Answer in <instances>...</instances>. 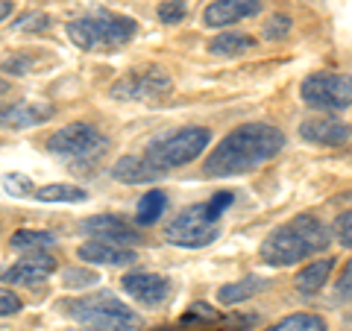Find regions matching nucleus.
<instances>
[{
    "instance_id": "obj_24",
    "label": "nucleus",
    "mask_w": 352,
    "mask_h": 331,
    "mask_svg": "<svg viewBox=\"0 0 352 331\" xmlns=\"http://www.w3.org/2000/svg\"><path fill=\"white\" fill-rule=\"evenodd\" d=\"M32 194L41 203H85L88 200V194L76 185H44V187H36Z\"/></svg>"
},
{
    "instance_id": "obj_25",
    "label": "nucleus",
    "mask_w": 352,
    "mask_h": 331,
    "mask_svg": "<svg viewBox=\"0 0 352 331\" xmlns=\"http://www.w3.org/2000/svg\"><path fill=\"white\" fill-rule=\"evenodd\" d=\"M291 30H294V21L288 15H270L267 21H264V27H261V36L267 38V41H282V38H288L291 36Z\"/></svg>"
},
{
    "instance_id": "obj_37",
    "label": "nucleus",
    "mask_w": 352,
    "mask_h": 331,
    "mask_svg": "<svg viewBox=\"0 0 352 331\" xmlns=\"http://www.w3.org/2000/svg\"><path fill=\"white\" fill-rule=\"evenodd\" d=\"M6 88H9V85H6V80H0V94H6Z\"/></svg>"
},
{
    "instance_id": "obj_3",
    "label": "nucleus",
    "mask_w": 352,
    "mask_h": 331,
    "mask_svg": "<svg viewBox=\"0 0 352 331\" xmlns=\"http://www.w3.org/2000/svg\"><path fill=\"white\" fill-rule=\"evenodd\" d=\"M62 314L94 331H138L141 317L112 293H91L59 302Z\"/></svg>"
},
{
    "instance_id": "obj_9",
    "label": "nucleus",
    "mask_w": 352,
    "mask_h": 331,
    "mask_svg": "<svg viewBox=\"0 0 352 331\" xmlns=\"http://www.w3.org/2000/svg\"><path fill=\"white\" fill-rule=\"evenodd\" d=\"M173 91V80L164 68H141V71H129L112 85L115 100H162Z\"/></svg>"
},
{
    "instance_id": "obj_6",
    "label": "nucleus",
    "mask_w": 352,
    "mask_h": 331,
    "mask_svg": "<svg viewBox=\"0 0 352 331\" xmlns=\"http://www.w3.org/2000/svg\"><path fill=\"white\" fill-rule=\"evenodd\" d=\"M47 150L59 159H68L74 164H85V161H94L103 156L109 150V138L94 124H82L80 120V124H68L59 132H53L47 138Z\"/></svg>"
},
{
    "instance_id": "obj_10",
    "label": "nucleus",
    "mask_w": 352,
    "mask_h": 331,
    "mask_svg": "<svg viewBox=\"0 0 352 331\" xmlns=\"http://www.w3.org/2000/svg\"><path fill=\"white\" fill-rule=\"evenodd\" d=\"M120 284H124V293L129 299H135L138 305H147V308H159L173 296L170 279L159 273H126Z\"/></svg>"
},
{
    "instance_id": "obj_20",
    "label": "nucleus",
    "mask_w": 352,
    "mask_h": 331,
    "mask_svg": "<svg viewBox=\"0 0 352 331\" xmlns=\"http://www.w3.org/2000/svg\"><path fill=\"white\" fill-rule=\"evenodd\" d=\"M256 47V38L252 36H244V32H220L208 41V53L212 56H241Z\"/></svg>"
},
{
    "instance_id": "obj_18",
    "label": "nucleus",
    "mask_w": 352,
    "mask_h": 331,
    "mask_svg": "<svg viewBox=\"0 0 352 331\" xmlns=\"http://www.w3.org/2000/svg\"><path fill=\"white\" fill-rule=\"evenodd\" d=\"M335 270V258H320V261H311L308 267H302L300 273H296V290L300 293H317L323 290V284L329 282V275H332Z\"/></svg>"
},
{
    "instance_id": "obj_29",
    "label": "nucleus",
    "mask_w": 352,
    "mask_h": 331,
    "mask_svg": "<svg viewBox=\"0 0 352 331\" xmlns=\"http://www.w3.org/2000/svg\"><path fill=\"white\" fill-rule=\"evenodd\" d=\"M335 240H338L340 247L352 249V208L335 220Z\"/></svg>"
},
{
    "instance_id": "obj_13",
    "label": "nucleus",
    "mask_w": 352,
    "mask_h": 331,
    "mask_svg": "<svg viewBox=\"0 0 352 331\" xmlns=\"http://www.w3.org/2000/svg\"><path fill=\"white\" fill-rule=\"evenodd\" d=\"M261 0H214L206 6L203 24L206 27H232L238 21H247L261 12Z\"/></svg>"
},
{
    "instance_id": "obj_31",
    "label": "nucleus",
    "mask_w": 352,
    "mask_h": 331,
    "mask_svg": "<svg viewBox=\"0 0 352 331\" xmlns=\"http://www.w3.org/2000/svg\"><path fill=\"white\" fill-rule=\"evenodd\" d=\"M97 284V273L91 270H68L65 273V288H88Z\"/></svg>"
},
{
    "instance_id": "obj_7",
    "label": "nucleus",
    "mask_w": 352,
    "mask_h": 331,
    "mask_svg": "<svg viewBox=\"0 0 352 331\" xmlns=\"http://www.w3.org/2000/svg\"><path fill=\"white\" fill-rule=\"evenodd\" d=\"M300 97L305 106L320 109V112H340L352 106V76L349 73H332L317 71L308 73L300 85Z\"/></svg>"
},
{
    "instance_id": "obj_27",
    "label": "nucleus",
    "mask_w": 352,
    "mask_h": 331,
    "mask_svg": "<svg viewBox=\"0 0 352 331\" xmlns=\"http://www.w3.org/2000/svg\"><path fill=\"white\" fill-rule=\"evenodd\" d=\"M232 200H235L232 191H217V194L212 196V200L203 203L206 217H208V220H214V223H220V217H223V212H226L229 205H232Z\"/></svg>"
},
{
    "instance_id": "obj_26",
    "label": "nucleus",
    "mask_w": 352,
    "mask_h": 331,
    "mask_svg": "<svg viewBox=\"0 0 352 331\" xmlns=\"http://www.w3.org/2000/svg\"><path fill=\"white\" fill-rule=\"evenodd\" d=\"M156 15L162 24H179V21H185V15H188V3H185V0H164V3H159Z\"/></svg>"
},
{
    "instance_id": "obj_11",
    "label": "nucleus",
    "mask_w": 352,
    "mask_h": 331,
    "mask_svg": "<svg viewBox=\"0 0 352 331\" xmlns=\"http://www.w3.org/2000/svg\"><path fill=\"white\" fill-rule=\"evenodd\" d=\"M82 231L85 235H91L94 240H106V244H118V247L141 244V235L118 214H97L91 220H85Z\"/></svg>"
},
{
    "instance_id": "obj_30",
    "label": "nucleus",
    "mask_w": 352,
    "mask_h": 331,
    "mask_svg": "<svg viewBox=\"0 0 352 331\" xmlns=\"http://www.w3.org/2000/svg\"><path fill=\"white\" fill-rule=\"evenodd\" d=\"M335 299L338 302H352V258L346 261L344 273H340V279L335 284Z\"/></svg>"
},
{
    "instance_id": "obj_14",
    "label": "nucleus",
    "mask_w": 352,
    "mask_h": 331,
    "mask_svg": "<svg viewBox=\"0 0 352 331\" xmlns=\"http://www.w3.org/2000/svg\"><path fill=\"white\" fill-rule=\"evenodd\" d=\"M53 270H56V258L44 255V252H32L24 261L0 270V279L6 284H41Z\"/></svg>"
},
{
    "instance_id": "obj_4",
    "label": "nucleus",
    "mask_w": 352,
    "mask_h": 331,
    "mask_svg": "<svg viewBox=\"0 0 352 331\" xmlns=\"http://www.w3.org/2000/svg\"><path fill=\"white\" fill-rule=\"evenodd\" d=\"M138 24L126 15L115 12H94L85 18H76L68 24V38L80 50H118L135 38Z\"/></svg>"
},
{
    "instance_id": "obj_34",
    "label": "nucleus",
    "mask_w": 352,
    "mask_h": 331,
    "mask_svg": "<svg viewBox=\"0 0 352 331\" xmlns=\"http://www.w3.org/2000/svg\"><path fill=\"white\" fill-rule=\"evenodd\" d=\"M226 328H232V331H247V328H252L258 323V317L256 314H235V317H223L220 319Z\"/></svg>"
},
{
    "instance_id": "obj_23",
    "label": "nucleus",
    "mask_w": 352,
    "mask_h": 331,
    "mask_svg": "<svg viewBox=\"0 0 352 331\" xmlns=\"http://www.w3.org/2000/svg\"><path fill=\"white\" fill-rule=\"evenodd\" d=\"M267 331H329V326H326V319H323V317L308 314V311H300V314L282 317L279 323H273Z\"/></svg>"
},
{
    "instance_id": "obj_1",
    "label": "nucleus",
    "mask_w": 352,
    "mask_h": 331,
    "mask_svg": "<svg viewBox=\"0 0 352 331\" xmlns=\"http://www.w3.org/2000/svg\"><path fill=\"white\" fill-rule=\"evenodd\" d=\"M285 147V132L264 120L235 126L223 141L208 152L206 159V176L208 179H229V176H244L258 170L261 164L276 159Z\"/></svg>"
},
{
    "instance_id": "obj_22",
    "label": "nucleus",
    "mask_w": 352,
    "mask_h": 331,
    "mask_svg": "<svg viewBox=\"0 0 352 331\" xmlns=\"http://www.w3.org/2000/svg\"><path fill=\"white\" fill-rule=\"evenodd\" d=\"M56 244V238L50 231H41V229H21L12 235V249L15 252H41V249H50Z\"/></svg>"
},
{
    "instance_id": "obj_5",
    "label": "nucleus",
    "mask_w": 352,
    "mask_h": 331,
    "mask_svg": "<svg viewBox=\"0 0 352 331\" xmlns=\"http://www.w3.org/2000/svg\"><path fill=\"white\" fill-rule=\"evenodd\" d=\"M208 144H212V129L208 126H185L170 132V135L156 138L147 147L144 159L153 164V170L168 173L173 168H185V164L197 161Z\"/></svg>"
},
{
    "instance_id": "obj_19",
    "label": "nucleus",
    "mask_w": 352,
    "mask_h": 331,
    "mask_svg": "<svg viewBox=\"0 0 352 331\" xmlns=\"http://www.w3.org/2000/svg\"><path fill=\"white\" fill-rule=\"evenodd\" d=\"M264 288H267V279H261V275H247V279H241V282L223 284V288L217 290V299L223 305H238L244 299H252V296L261 293Z\"/></svg>"
},
{
    "instance_id": "obj_12",
    "label": "nucleus",
    "mask_w": 352,
    "mask_h": 331,
    "mask_svg": "<svg viewBox=\"0 0 352 331\" xmlns=\"http://www.w3.org/2000/svg\"><path fill=\"white\" fill-rule=\"evenodd\" d=\"M300 138L317 147H340L352 138V129L338 117H311V120H302Z\"/></svg>"
},
{
    "instance_id": "obj_16",
    "label": "nucleus",
    "mask_w": 352,
    "mask_h": 331,
    "mask_svg": "<svg viewBox=\"0 0 352 331\" xmlns=\"http://www.w3.org/2000/svg\"><path fill=\"white\" fill-rule=\"evenodd\" d=\"M80 261H88V264H109V267H124V264H132L138 261L135 249L129 247H118V244H106V240H88L76 249Z\"/></svg>"
},
{
    "instance_id": "obj_15",
    "label": "nucleus",
    "mask_w": 352,
    "mask_h": 331,
    "mask_svg": "<svg viewBox=\"0 0 352 331\" xmlns=\"http://www.w3.org/2000/svg\"><path fill=\"white\" fill-rule=\"evenodd\" d=\"M53 117V106L44 100H21L0 109V129H27Z\"/></svg>"
},
{
    "instance_id": "obj_8",
    "label": "nucleus",
    "mask_w": 352,
    "mask_h": 331,
    "mask_svg": "<svg viewBox=\"0 0 352 331\" xmlns=\"http://www.w3.org/2000/svg\"><path fill=\"white\" fill-rule=\"evenodd\" d=\"M220 235V223L208 220L203 205H191L185 208L182 214H176L168 229H164V238L170 240L176 247H185V249H200L208 247L212 240Z\"/></svg>"
},
{
    "instance_id": "obj_21",
    "label": "nucleus",
    "mask_w": 352,
    "mask_h": 331,
    "mask_svg": "<svg viewBox=\"0 0 352 331\" xmlns=\"http://www.w3.org/2000/svg\"><path fill=\"white\" fill-rule=\"evenodd\" d=\"M164 212H168V194L164 191H147L138 203L135 223L138 226H153V223H159Z\"/></svg>"
},
{
    "instance_id": "obj_33",
    "label": "nucleus",
    "mask_w": 352,
    "mask_h": 331,
    "mask_svg": "<svg viewBox=\"0 0 352 331\" xmlns=\"http://www.w3.org/2000/svg\"><path fill=\"white\" fill-rule=\"evenodd\" d=\"M3 187H6L9 194H15V196H24V194H32V191H36L27 176H18V173H15V176H6V179H3Z\"/></svg>"
},
{
    "instance_id": "obj_2",
    "label": "nucleus",
    "mask_w": 352,
    "mask_h": 331,
    "mask_svg": "<svg viewBox=\"0 0 352 331\" xmlns=\"http://www.w3.org/2000/svg\"><path fill=\"white\" fill-rule=\"evenodd\" d=\"M329 244H332V235H329V229L314 214H296L294 220L282 223L264 238V244L258 247V255L270 267H291V264L314 258Z\"/></svg>"
},
{
    "instance_id": "obj_17",
    "label": "nucleus",
    "mask_w": 352,
    "mask_h": 331,
    "mask_svg": "<svg viewBox=\"0 0 352 331\" xmlns=\"http://www.w3.org/2000/svg\"><path fill=\"white\" fill-rule=\"evenodd\" d=\"M112 176L124 185H147L159 179V170H153V164L144 156H124L112 164Z\"/></svg>"
},
{
    "instance_id": "obj_35",
    "label": "nucleus",
    "mask_w": 352,
    "mask_h": 331,
    "mask_svg": "<svg viewBox=\"0 0 352 331\" xmlns=\"http://www.w3.org/2000/svg\"><path fill=\"white\" fill-rule=\"evenodd\" d=\"M18 311H21V299L12 290L0 288V317H15Z\"/></svg>"
},
{
    "instance_id": "obj_28",
    "label": "nucleus",
    "mask_w": 352,
    "mask_h": 331,
    "mask_svg": "<svg viewBox=\"0 0 352 331\" xmlns=\"http://www.w3.org/2000/svg\"><path fill=\"white\" fill-rule=\"evenodd\" d=\"M220 319V314L214 311L208 302H197V305H191V311L182 317V323L185 326H191V323H217Z\"/></svg>"
},
{
    "instance_id": "obj_32",
    "label": "nucleus",
    "mask_w": 352,
    "mask_h": 331,
    "mask_svg": "<svg viewBox=\"0 0 352 331\" xmlns=\"http://www.w3.org/2000/svg\"><path fill=\"white\" fill-rule=\"evenodd\" d=\"M50 27V18L44 12H27L15 21V30H47Z\"/></svg>"
},
{
    "instance_id": "obj_36",
    "label": "nucleus",
    "mask_w": 352,
    "mask_h": 331,
    "mask_svg": "<svg viewBox=\"0 0 352 331\" xmlns=\"http://www.w3.org/2000/svg\"><path fill=\"white\" fill-rule=\"evenodd\" d=\"M9 15H12V3H9V0H0V21L9 18Z\"/></svg>"
}]
</instances>
